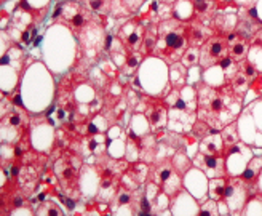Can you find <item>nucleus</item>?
Instances as JSON below:
<instances>
[{
  "mask_svg": "<svg viewBox=\"0 0 262 216\" xmlns=\"http://www.w3.org/2000/svg\"><path fill=\"white\" fill-rule=\"evenodd\" d=\"M238 71L243 72L248 77V80H250V82H253L254 78L259 77V71L256 69V66L251 64L248 60H243L242 63H238Z\"/></svg>",
  "mask_w": 262,
  "mask_h": 216,
  "instance_id": "obj_15",
  "label": "nucleus"
},
{
  "mask_svg": "<svg viewBox=\"0 0 262 216\" xmlns=\"http://www.w3.org/2000/svg\"><path fill=\"white\" fill-rule=\"evenodd\" d=\"M19 8L24 10V11H28V13H32V8L28 4V0H19Z\"/></svg>",
  "mask_w": 262,
  "mask_h": 216,
  "instance_id": "obj_29",
  "label": "nucleus"
},
{
  "mask_svg": "<svg viewBox=\"0 0 262 216\" xmlns=\"http://www.w3.org/2000/svg\"><path fill=\"white\" fill-rule=\"evenodd\" d=\"M224 189H226V178L216 176L209 180V195L216 202H224Z\"/></svg>",
  "mask_w": 262,
  "mask_h": 216,
  "instance_id": "obj_9",
  "label": "nucleus"
},
{
  "mask_svg": "<svg viewBox=\"0 0 262 216\" xmlns=\"http://www.w3.org/2000/svg\"><path fill=\"white\" fill-rule=\"evenodd\" d=\"M139 208H141V214H149L150 213V208H152V205L149 204V200H147V197L146 195H142L141 197V200H139Z\"/></svg>",
  "mask_w": 262,
  "mask_h": 216,
  "instance_id": "obj_23",
  "label": "nucleus"
},
{
  "mask_svg": "<svg viewBox=\"0 0 262 216\" xmlns=\"http://www.w3.org/2000/svg\"><path fill=\"white\" fill-rule=\"evenodd\" d=\"M56 174L61 181V186L68 194L78 191V167L74 164L71 155H64L56 165Z\"/></svg>",
  "mask_w": 262,
  "mask_h": 216,
  "instance_id": "obj_4",
  "label": "nucleus"
},
{
  "mask_svg": "<svg viewBox=\"0 0 262 216\" xmlns=\"http://www.w3.org/2000/svg\"><path fill=\"white\" fill-rule=\"evenodd\" d=\"M230 45L224 35L214 34L206 44L200 47V60L199 64L202 67H209L213 64H217L222 58L227 56Z\"/></svg>",
  "mask_w": 262,
  "mask_h": 216,
  "instance_id": "obj_3",
  "label": "nucleus"
},
{
  "mask_svg": "<svg viewBox=\"0 0 262 216\" xmlns=\"http://www.w3.org/2000/svg\"><path fill=\"white\" fill-rule=\"evenodd\" d=\"M142 37H144V34L141 32V34H138V31H135V32H131L128 37H125L123 38V44L128 47V48H136L138 45H139V42L142 40Z\"/></svg>",
  "mask_w": 262,
  "mask_h": 216,
  "instance_id": "obj_19",
  "label": "nucleus"
},
{
  "mask_svg": "<svg viewBox=\"0 0 262 216\" xmlns=\"http://www.w3.org/2000/svg\"><path fill=\"white\" fill-rule=\"evenodd\" d=\"M62 11H64V7L61 4H58L56 8H55V11H53V15H51V18H59L62 15Z\"/></svg>",
  "mask_w": 262,
  "mask_h": 216,
  "instance_id": "obj_30",
  "label": "nucleus"
},
{
  "mask_svg": "<svg viewBox=\"0 0 262 216\" xmlns=\"http://www.w3.org/2000/svg\"><path fill=\"white\" fill-rule=\"evenodd\" d=\"M149 167L144 164H133L131 167L126 168V174L129 178H133L139 186L146 183V180L149 178Z\"/></svg>",
  "mask_w": 262,
  "mask_h": 216,
  "instance_id": "obj_10",
  "label": "nucleus"
},
{
  "mask_svg": "<svg viewBox=\"0 0 262 216\" xmlns=\"http://www.w3.org/2000/svg\"><path fill=\"white\" fill-rule=\"evenodd\" d=\"M86 26V15L85 11H77L75 15H72L71 18V28L75 31H80Z\"/></svg>",
  "mask_w": 262,
  "mask_h": 216,
  "instance_id": "obj_17",
  "label": "nucleus"
},
{
  "mask_svg": "<svg viewBox=\"0 0 262 216\" xmlns=\"http://www.w3.org/2000/svg\"><path fill=\"white\" fill-rule=\"evenodd\" d=\"M98 147H99V143H98V141H95V140H90V141H88V149H90L91 152H96Z\"/></svg>",
  "mask_w": 262,
  "mask_h": 216,
  "instance_id": "obj_31",
  "label": "nucleus"
},
{
  "mask_svg": "<svg viewBox=\"0 0 262 216\" xmlns=\"http://www.w3.org/2000/svg\"><path fill=\"white\" fill-rule=\"evenodd\" d=\"M122 183L117 178H99V195L98 200L101 202H111L115 194L120 191Z\"/></svg>",
  "mask_w": 262,
  "mask_h": 216,
  "instance_id": "obj_8",
  "label": "nucleus"
},
{
  "mask_svg": "<svg viewBox=\"0 0 262 216\" xmlns=\"http://www.w3.org/2000/svg\"><path fill=\"white\" fill-rule=\"evenodd\" d=\"M199 60H200V50L195 47H189L184 53V56H182V63L189 67L199 63Z\"/></svg>",
  "mask_w": 262,
  "mask_h": 216,
  "instance_id": "obj_16",
  "label": "nucleus"
},
{
  "mask_svg": "<svg viewBox=\"0 0 262 216\" xmlns=\"http://www.w3.org/2000/svg\"><path fill=\"white\" fill-rule=\"evenodd\" d=\"M42 205L45 207V210H37L38 214H55V216L62 214V211L58 210L56 205H55V204H51V202H48V204H42Z\"/></svg>",
  "mask_w": 262,
  "mask_h": 216,
  "instance_id": "obj_20",
  "label": "nucleus"
},
{
  "mask_svg": "<svg viewBox=\"0 0 262 216\" xmlns=\"http://www.w3.org/2000/svg\"><path fill=\"white\" fill-rule=\"evenodd\" d=\"M24 204H26V199H24L23 195H19V194L11 200V205L15 207V208H18V207H24Z\"/></svg>",
  "mask_w": 262,
  "mask_h": 216,
  "instance_id": "obj_26",
  "label": "nucleus"
},
{
  "mask_svg": "<svg viewBox=\"0 0 262 216\" xmlns=\"http://www.w3.org/2000/svg\"><path fill=\"white\" fill-rule=\"evenodd\" d=\"M243 96L233 90L230 82L213 88L202 85L199 88V117L209 127L222 130L233 124L242 112Z\"/></svg>",
  "mask_w": 262,
  "mask_h": 216,
  "instance_id": "obj_1",
  "label": "nucleus"
},
{
  "mask_svg": "<svg viewBox=\"0 0 262 216\" xmlns=\"http://www.w3.org/2000/svg\"><path fill=\"white\" fill-rule=\"evenodd\" d=\"M88 5L93 11H102L106 7V0H88Z\"/></svg>",
  "mask_w": 262,
  "mask_h": 216,
  "instance_id": "obj_24",
  "label": "nucleus"
},
{
  "mask_svg": "<svg viewBox=\"0 0 262 216\" xmlns=\"http://www.w3.org/2000/svg\"><path fill=\"white\" fill-rule=\"evenodd\" d=\"M192 5L199 15H205V13H208L214 7V4H211V0H192Z\"/></svg>",
  "mask_w": 262,
  "mask_h": 216,
  "instance_id": "obj_18",
  "label": "nucleus"
},
{
  "mask_svg": "<svg viewBox=\"0 0 262 216\" xmlns=\"http://www.w3.org/2000/svg\"><path fill=\"white\" fill-rule=\"evenodd\" d=\"M260 173H262V157H251V160L248 162V165L245 167L243 173L240 174V178L251 189H256Z\"/></svg>",
  "mask_w": 262,
  "mask_h": 216,
  "instance_id": "obj_7",
  "label": "nucleus"
},
{
  "mask_svg": "<svg viewBox=\"0 0 262 216\" xmlns=\"http://www.w3.org/2000/svg\"><path fill=\"white\" fill-rule=\"evenodd\" d=\"M166 114H168V107L163 100H150L147 103V109H146V117L149 120V124L154 130H160L166 124Z\"/></svg>",
  "mask_w": 262,
  "mask_h": 216,
  "instance_id": "obj_5",
  "label": "nucleus"
},
{
  "mask_svg": "<svg viewBox=\"0 0 262 216\" xmlns=\"http://www.w3.org/2000/svg\"><path fill=\"white\" fill-rule=\"evenodd\" d=\"M229 51H230V56L235 60V61H243V60H246V53H248V40H237L235 44H232L230 45V48H229Z\"/></svg>",
  "mask_w": 262,
  "mask_h": 216,
  "instance_id": "obj_14",
  "label": "nucleus"
},
{
  "mask_svg": "<svg viewBox=\"0 0 262 216\" xmlns=\"http://www.w3.org/2000/svg\"><path fill=\"white\" fill-rule=\"evenodd\" d=\"M213 35H214V29H209L208 26H205L202 23H190V29H189V47L200 48Z\"/></svg>",
  "mask_w": 262,
  "mask_h": 216,
  "instance_id": "obj_6",
  "label": "nucleus"
},
{
  "mask_svg": "<svg viewBox=\"0 0 262 216\" xmlns=\"http://www.w3.org/2000/svg\"><path fill=\"white\" fill-rule=\"evenodd\" d=\"M193 134L199 140H205L208 136H214V134H221V130L217 128H213L209 127L206 122H203V120H199L195 125H193Z\"/></svg>",
  "mask_w": 262,
  "mask_h": 216,
  "instance_id": "obj_12",
  "label": "nucleus"
},
{
  "mask_svg": "<svg viewBox=\"0 0 262 216\" xmlns=\"http://www.w3.org/2000/svg\"><path fill=\"white\" fill-rule=\"evenodd\" d=\"M112 42H114V37H112V35H107V37H106V45H104V47H106V50H111Z\"/></svg>",
  "mask_w": 262,
  "mask_h": 216,
  "instance_id": "obj_33",
  "label": "nucleus"
},
{
  "mask_svg": "<svg viewBox=\"0 0 262 216\" xmlns=\"http://www.w3.org/2000/svg\"><path fill=\"white\" fill-rule=\"evenodd\" d=\"M31 35H32V38H34V31H32V32H31L29 29H28V31H24V32L21 34L23 44H29V42H31Z\"/></svg>",
  "mask_w": 262,
  "mask_h": 216,
  "instance_id": "obj_27",
  "label": "nucleus"
},
{
  "mask_svg": "<svg viewBox=\"0 0 262 216\" xmlns=\"http://www.w3.org/2000/svg\"><path fill=\"white\" fill-rule=\"evenodd\" d=\"M189 29L190 23H182L179 19H168L159 26V38H157L155 53L162 60L174 64L182 60L186 50L189 48Z\"/></svg>",
  "mask_w": 262,
  "mask_h": 216,
  "instance_id": "obj_2",
  "label": "nucleus"
},
{
  "mask_svg": "<svg viewBox=\"0 0 262 216\" xmlns=\"http://www.w3.org/2000/svg\"><path fill=\"white\" fill-rule=\"evenodd\" d=\"M174 107H176V109H179V111H186L187 104H186V101L182 100V98H178L176 103H174Z\"/></svg>",
  "mask_w": 262,
  "mask_h": 216,
  "instance_id": "obj_28",
  "label": "nucleus"
},
{
  "mask_svg": "<svg viewBox=\"0 0 262 216\" xmlns=\"http://www.w3.org/2000/svg\"><path fill=\"white\" fill-rule=\"evenodd\" d=\"M125 64H126V69L128 71H133V69H136L138 67V64H139V58H138V55H135V53H128L126 55V58H125Z\"/></svg>",
  "mask_w": 262,
  "mask_h": 216,
  "instance_id": "obj_21",
  "label": "nucleus"
},
{
  "mask_svg": "<svg viewBox=\"0 0 262 216\" xmlns=\"http://www.w3.org/2000/svg\"><path fill=\"white\" fill-rule=\"evenodd\" d=\"M221 138H222V143H224V147H230L233 144L240 143L238 130H237V125H235V122L226 125L224 128L221 130Z\"/></svg>",
  "mask_w": 262,
  "mask_h": 216,
  "instance_id": "obj_11",
  "label": "nucleus"
},
{
  "mask_svg": "<svg viewBox=\"0 0 262 216\" xmlns=\"http://www.w3.org/2000/svg\"><path fill=\"white\" fill-rule=\"evenodd\" d=\"M133 191H119V205H129L131 200H133Z\"/></svg>",
  "mask_w": 262,
  "mask_h": 216,
  "instance_id": "obj_22",
  "label": "nucleus"
},
{
  "mask_svg": "<svg viewBox=\"0 0 262 216\" xmlns=\"http://www.w3.org/2000/svg\"><path fill=\"white\" fill-rule=\"evenodd\" d=\"M224 152V143H214V140L211 136H208L205 140H202L200 144V154H221Z\"/></svg>",
  "mask_w": 262,
  "mask_h": 216,
  "instance_id": "obj_13",
  "label": "nucleus"
},
{
  "mask_svg": "<svg viewBox=\"0 0 262 216\" xmlns=\"http://www.w3.org/2000/svg\"><path fill=\"white\" fill-rule=\"evenodd\" d=\"M58 199L62 202V204H66V207H68L69 210H74L75 208V200L69 199V197H66V195H58Z\"/></svg>",
  "mask_w": 262,
  "mask_h": 216,
  "instance_id": "obj_25",
  "label": "nucleus"
},
{
  "mask_svg": "<svg viewBox=\"0 0 262 216\" xmlns=\"http://www.w3.org/2000/svg\"><path fill=\"white\" fill-rule=\"evenodd\" d=\"M98 133H99V130L96 128L95 124H90L88 125V134H98Z\"/></svg>",
  "mask_w": 262,
  "mask_h": 216,
  "instance_id": "obj_32",
  "label": "nucleus"
},
{
  "mask_svg": "<svg viewBox=\"0 0 262 216\" xmlns=\"http://www.w3.org/2000/svg\"><path fill=\"white\" fill-rule=\"evenodd\" d=\"M13 104L18 106V107H23V101H21V96H19V94H16V96L13 98Z\"/></svg>",
  "mask_w": 262,
  "mask_h": 216,
  "instance_id": "obj_34",
  "label": "nucleus"
},
{
  "mask_svg": "<svg viewBox=\"0 0 262 216\" xmlns=\"http://www.w3.org/2000/svg\"><path fill=\"white\" fill-rule=\"evenodd\" d=\"M162 2H166V4H173V2H176V0H162Z\"/></svg>",
  "mask_w": 262,
  "mask_h": 216,
  "instance_id": "obj_35",
  "label": "nucleus"
}]
</instances>
